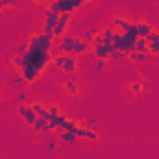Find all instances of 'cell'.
Here are the masks:
<instances>
[{"label": "cell", "instance_id": "16", "mask_svg": "<svg viewBox=\"0 0 159 159\" xmlns=\"http://www.w3.org/2000/svg\"><path fill=\"white\" fill-rule=\"evenodd\" d=\"M57 19H59V15L57 13H54V11H50V9H46V13H44V24L43 26H48V28H54L56 24H57Z\"/></svg>", "mask_w": 159, "mask_h": 159}, {"label": "cell", "instance_id": "12", "mask_svg": "<svg viewBox=\"0 0 159 159\" xmlns=\"http://www.w3.org/2000/svg\"><path fill=\"white\" fill-rule=\"evenodd\" d=\"M63 87H65L67 94H70V96H78V94H80V83L76 81V78H74V76H72L70 80H67Z\"/></svg>", "mask_w": 159, "mask_h": 159}, {"label": "cell", "instance_id": "22", "mask_svg": "<svg viewBox=\"0 0 159 159\" xmlns=\"http://www.w3.org/2000/svg\"><path fill=\"white\" fill-rule=\"evenodd\" d=\"M46 122H48V120H44V119H39V117H37V119H35V122H34V126H32V128H34L35 131H44V128H46Z\"/></svg>", "mask_w": 159, "mask_h": 159}, {"label": "cell", "instance_id": "10", "mask_svg": "<svg viewBox=\"0 0 159 159\" xmlns=\"http://www.w3.org/2000/svg\"><path fill=\"white\" fill-rule=\"evenodd\" d=\"M150 32H154V26L148 20H139L135 22V37H146Z\"/></svg>", "mask_w": 159, "mask_h": 159}, {"label": "cell", "instance_id": "5", "mask_svg": "<svg viewBox=\"0 0 159 159\" xmlns=\"http://www.w3.org/2000/svg\"><path fill=\"white\" fill-rule=\"evenodd\" d=\"M17 115L24 120L28 126H34V122L37 119V115H35V113L32 111V107L26 106V104H19V106H17Z\"/></svg>", "mask_w": 159, "mask_h": 159}, {"label": "cell", "instance_id": "21", "mask_svg": "<svg viewBox=\"0 0 159 159\" xmlns=\"http://www.w3.org/2000/svg\"><path fill=\"white\" fill-rule=\"evenodd\" d=\"M11 63H13V67H17L19 70H22V67H24V56L17 54L15 57H11Z\"/></svg>", "mask_w": 159, "mask_h": 159}, {"label": "cell", "instance_id": "11", "mask_svg": "<svg viewBox=\"0 0 159 159\" xmlns=\"http://www.w3.org/2000/svg\"><path fill=\"white\" fill-rule=\"evenodd\" d=\"M30 107H32V111L39 117V119H44V120H50V113H48V109H46V106H43L41 102H32L30 104Z\"/></svg>", "mask_w": 159, "mask_h": 159}, {"label": "cell", "instance_id": "28", "mask_svg": "<svg viewBox=\"0 0 159 159\" xmlns=\"http://www.w3.org/2000/svg\"><path fill=\"white\" fill-rule=\"evenodd\" d=\"M104 69H106V61H102V59H96V63H94V72H104Z\"/></svg>", "mask_w": 159, "mask_h": 159}, {"label": "cell", "instance_id": "23", "mask_svg": "<svg viewBox=\"0 0 159 159\" xmlns=\"http://www.w3.org/2000/svg\"><path fill=\"white\" fill-rule=\"evenodd\" d=\"M46 109H48V113H50L52 117H59V115H61V107H59L57 104H48Z\"/></svg>", "mask_w": 159, "mask_h": 159}, {"label": "cell", "instance_id": "24", "mask_svg": "<svg viewBox=\"0 0 159 159\" xmlns=\"http://www.w3.org/2000/svg\"><path fill=\"white\" fill-rule=\"evenodd\" d=\"M0 4L4 9H15L19 6V0H0Z\"/></svg>", "mask_w": 159, "mask_h": 159}, {"label": "cell", "instance_id": "33", "mask_svg": "<svg viewBox=\"0 0 159 159\" xmlns=\"http://www.w3.org/2000/svg\"><path fill=\"white\" fill-rule=\"evenodd\" d=\"M2 9H4V7H2V4H0V11H2Z\"/></svg>", "mask_w": 159, "mask_h": 159}, {"label": "cell", "instance_id": "17", "mask_svg": "<svg viewBox=\"0 0 159 159\" xmlns=\"http://www.w3.org/2000/svg\"><path fill=\"white\" fill-rule=\"evenodd\" d=\"M129 93L131 94H143L144 93V81H131L129 83Z\"/></svg>", "mask_w": 159, "mask_h": 159}, {"label": "cell", "instance_id": "20", "mask_svg": "<svg viewBox=\"0 0 159 159\" xmlns=\"http://www.w3.org/2000/svg\"><path fill=\"white\" fill-rule=\"evenodd\" d=\"M126 61L128 59V56L124 54V52H120V50H113L111 52V56H109V61H113V63H117V61Z\"/></svg>", "mask_w": 159, "mask_h": 159}, {"label": "cell", "instance_id": "1", "mask_svg": "<svg viewBox=\"0 0 159 159\" xmlns=\"http://www.w3.org/2000/svg\"><path fill=\"white\" fill-rule=\"evenodd\" d=\"M52 65L57 67V69H61L67 74H74L76 69H78V59L72 54H59V56L52 57Z\"/></svg>", "mask_w": 159, "mask_h": 159}, {"label": "cell", "instance_id": "19", "mask_svg": "<svg viewBox=\"0 0 159 159\" xmlns=\"http://www.w3.org/2000/svg\"><path fill=\"white\" fill-rule=\"evenodd\" d=\"M98 32H100V30H96V28H89V30H85V32H83L81 39L85 41V43H89V44H91V43H93V39L98 35Z\"/></svg>", "mask_w": 159, "mask_h": 159}, {"label": "cell", "instance_id": "27", "mask_svg": "<svg viewBox=\"0 0 159 159\" xmlns=\"http://www.w3.org/2000/svg\"><path fill=\"white\" fill-rule=\"evenodd\" d=\"M144 39H146V43H156V41H159V32H156V30H154V32H150Z\"/></svg>", "mask_w": 159, "mask_h": 159}, {"label": "cell", "instance_id": "15", "mask_svg": "<svg viewBox=\"0 0 159 159\" xmlns=\"http://www.w3.org/2000/svg\"><path fill=\"white\" fill-rule=\"evenodd\" d=\"M150 56L152 54H144V52H129L128 54V59L131 61V63H143V61H148L150 59Z\"/></svg>", "mask_w": 159, "mask_h": 159}, {"label": "cell", "instance_id": "13", "mask_svg": "<svg viewBox=\"0 0 159 159\" xmlns=\"http://www.w3.org/2000/svg\"><path fill=\"white\" fill-rule=\"evenodd\" d=\"M59 139H61L65 144H69V146H74V144H76V139H78V135H76V131H74V129H65V131L59 135Z\"/></svg>", "mask_w": 159, "mask_h": 159}, {"label": "cell", "instance_id": "7", "mask_svg": "<svg viewBox=\"0 0 159 159\" xmlns=\"http://www.w3.org/2000/svg\"><path fill=\"white\" fill-rule=\"evenodd\" d=\"M74 43H76V37L74 35H63L59 39V52L61 54H72V48H74Z\"/></svg>", "mask_w": 159, "mask_h": 159}, {"label": "cell", "instance_id": "14", "mask_svg": "<svg viewBox=\"0 0 159 159\" xmlns=\"http://www.w3.org/2000/svg\"><path fill=\"white\" fill-rule=\"evenodd\" d=\"M100 35H102V39H104V44H106V46L113 44V37H115V30H113V26H106V28H102V30H100Z\"/></svg>", "mask_w": 159, "mask_h": 159}, {"label": "cell", "instance_id": "29", "mask_svg": "<svg viewBox=\"0 0 159 159\" xmlns=\"http://www.w3.org/2000/svg\"><path fill=\"white\" fill-rule=\"evenodd\" d=\"M96 122H98V120L94 119V117H89V119L85 120V124H83V126H85V128H91V129H94V124H96Z\"/></svg>", "mask_w": 159, "mask_h": 159}, {"label": "cell", "instance_id": "31", "mask_svg": "<svg viewBox=\"0 0 159 159\" xmlns=\"http://www.w3.org/2000/svg\"><path fill=\"white\" fill-rule=\"evenodd\" d=\"M26 98H28V94H26V93H22V91H20L19 94H17V100H19V104H22V102H26Z\"/></svg>", "mask_w": 159, "mask_h": 159}, {"label": "cell", "instance_id": "18", "mask_svg": "<svg viewBox=\"0 0 159 159\" xmlns=\"http://www.w3.org/2000/svg\"><path fill=\"white\" fill-rule=\"evenodd\" d=\"M133 50H135V52H144V54H148V43H146V39H144V37H137Z\"/></svg>", "mask_w": 159, "mask_h": 159}, {"label": "cell", "instance_id": "6", "mask_svg": "<svg viewBox=\"0 0 159 159\" xmlns=\"http://www.w3.org/2000/svg\"><path fill=\"white\" fill-rule=\"evenodd\" d=\"M91 50L94 52V57H96V59L107 61V59H109V56H111V52L115 50V46H113V44H109V46H106V44H100V46H93Z\"/></svg>", "mask_w": 159, "mask_h": 159}, {"label": "cell", "instance_id": "3", "mask_svg": "<svg viewBox=\"0 0 159 159\" xmlns=\"http://www.w3.org/2000/svg\"><path fill=\"white\" fill-rule=\"evenodd\" d=\"M111 26H113V28H120L122 34H131V35L135 37V22L129 20V19H126V17H120V15L113 17Z\"/></svg>", "mask_w": 159, "mask_h": 159}, {"label": "cell", "instance_id": "25", "mask_svg": "<svg viewBox=\"0 0 159 159\" xmlns=\"http://www.w3.org/2000/svg\"><path fill=\"white\" fill-rule=\"evenodd\" d=\"M148 54L157 56L159 54V41H156V43H148Z\"/></svg>", "mask_w": 159, "mask_h": 159}, {"label": "cell", "instance_id": "4", "mask_svg": "<svg viewBox=\"0 0 159 159\" xmlns=\"http://www.w3.org/2000/svg\"><path fill=\"white\" fill-rule=\"evenodd\" d=\"M70 19H72V13H67V11L59 13L57 24L54 26V39H61V37L65 35V32H67V26H69Z\"/></svg>", "mask_w": 159, "mask_h": 159}, {"label": "cell", "instance_id": "2", "mask_svg": "<svg viewBox=\"0 0 159 159\" xmlns=\"http://www.w3.org/2000/svg\"><path fill=\"white\" fill-rule=\"evenodd\" d=\"M135 39L137 37H133L131 34H122L120 32V34H115V37H113V46H115V50H120L128 56L135 48Z\"/></svg>", "mask_w": 159, "mask_h": 159}, {"label": "cell", "instance_id": "30", "mask_svg": "<svg viewBox=\"0 0 159 159\" xmlns=\"http://www.w3.org/2000/svg\"><path fill=\"white\" fill-rule=\"evenodd\" d=\"M56 150H57V143H56V141H50V143L46 144V152L52 154V152H56Z\"/></svg>", "mask_w": 159, "mask_h": 159}, {"label": "cell", "instance_id": "9", "mask_svg": "<svg viewBox=\"0 0 159 159\" xmlns=\"http://www.w3.org/2000/svg\"><path fill=\"white\" fill-rule=\"evenodd\" d=\"M74 131H76L78 139H87V141H98V139H100V137H98V133H96L94 129L85 128V126H78Z\"/></svg>", "mask_w": 159, "mask_h": 159}, {"label": "cell", "instance_id": "32", "mask_svg": "<svg viewBox=\"0 0 159 159\" xmlns=\"http://www.w3.org/2000/svg\"><path fill=\"white\" fill-rule=\"evenodd\" d=\"M32 2H35L37 6H43V4H44V0H32Z\"/></svg>", "mask_w": 159, "mask_h": 159}, {"label": "cell", "instance_id": "26", "mask_svg": "<svg viewBox=\"0 0 159 159\" xmlns=\"http://www.w3.org/2000/svg\"><path fill=\"white\" fill-rule=\"evenodd\" d=\"M17 54H20V56H26L28 54V41H24V43H20L17 46Z\"/></svg>", "mask_w": 159, "mask_h": 159}, {"label": "cell", "instance_id": "8", "mask_svg": "<svg viewBox=\"0 0 159 159\" xmlns=\"http://www.w3.org/2000/svg\"><path fill=\"white\" fill-rule=\"evenodd\" d=\"M87 52H91V44L85 43L81 37H76L74 48H72V56H74V57H81V56H85Z\"/></svg>", "mask_w": 159, "mask_h": 159}]
</instances>
